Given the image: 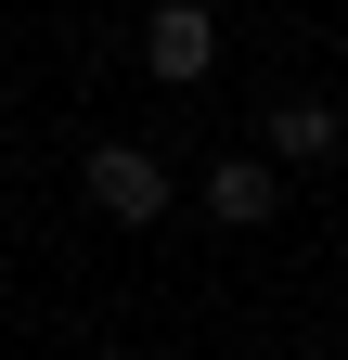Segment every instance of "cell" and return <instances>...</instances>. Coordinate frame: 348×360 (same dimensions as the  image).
<instances>
[{"mask_svg": "<svg viewBox=\"0 0 348 360\" xmlns=\"http://www.w3.org/2000/svg\"><path fill=\"white\" fill-rule=\"evenodd\" d=\"M91 206H104V219H129V232H142V219H168V155L104 142V155H91Z\"/></svg>", "mask_w": 348, "mask_h": 360, "instance_id": "1", "label": "cell"}, {"mask_svg": "<svg viewBox=\"0 0 348 360\" xmlns=\"http://www.w3.org/2000/svg\"><path fill=\"white\" fill-rule=\"evenodd\" d=\"M206 206H220L232 232H258V219L284 206V180H271V167H206Z\"/></svg>", "mask_w": 348, "mask_h": 360, "instance_id": "3", "label": "cell"}, {"mask_svg": "<svg viewBox=\"0 0 348 360\" xmlns=\"http://www.w3.org/2000/svg\"><path fill=\"white\" fill-rule=\"evenodd\" d=\"M271 155H284V167H323V155H335V103H284V116H271Z\"/></svg>", "mask_w": 348, "mask_h": 360, "instance_id": "4", "label": "cell"}, {"mask_svg": "<svg viewBox=\"0 0 348 360\" xmlns=\"http://www.w3.org/2000/svg\"><path fill=\"white\" fill-rule=\"evenodd\" d=\"M206 65H220V26H206L194 0H155V26H142V77H168V90H194Z\"/></svg>", "mask_w": 348, "mask_h": 360, "instance_id": "2", "label": "cell"}]
</instances>
